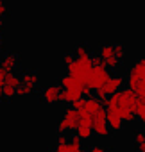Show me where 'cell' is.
Listing matches in <instances>:
<instances>
[{
    "instance_id": "cell-1",
    "label": "cell",
    "mask_w": 145,
    "mask_h": 152,
    "mask_svg": "<svg viewBox=\"0 0 145 152\" xmlns=\"http://www.w3.org/2000/svg\"><path fill=\"white\" fill-rule=\"evenodd\" d=\"M138 95L134 90L131 88H122L120 91L113 93L111 97H108L104 100L106 109H111L115 113H118L122 116L124 122H133L136 118V107H138Z\"/></svg>"
},
{
    "instance_id": "cell-2",
    "label": "cell",
    "mask_w": 145,
    "mask_h": 152,
    "mask_svg": "<svg viewBox=\"0 0 145 152\" xmlns=\"http://www.w3.org/2000/svg\"><path fill=\"white\" fill-rule=\"evenodd\" d=\"M93 68V59L92 56H84V57H75L74 63H70L66 66V72L70 75H74V77H77L81 83H88V77H90V72Z\"/></svg>"
},
{
    "instance_id": "cell-3",
    "label": "cell",
    "mask_w": 145,
    "mask_h": 152,
    "mask_svg": "<svg viewBox=\"0 0 145 152\" xmlns=\"http://www.w3.org/2000/svg\"><path fill=\"white\" fill-rule=\"evenodd\" d=\"M81 124V113L74 107L70 106L64 109L61 120L57 122V134H66V132H75L77 127Z\"/></svg>"
},
{
    "instance_id": "cell-4",
    "label": "cell",
    "mask_w": 145,
    "mask_h": 152,
    "mask_svg": "<svg viewBox=\"0 0 145 152\" xmlns=\"http://www.w3.org/2000/svg\"><path fill=\"white\" fill-rule=\"evenodd\" d=\"M143 79H145V57L138 59V61L129 68L127 77H125V84H127V88L136 90L138 84H140Z\"/></svg>"
},
{
    "instance_id": "cell-5",
    "label": "cell",
    "mask_w": 145,
    "mask_h": 152,
    "mask_svg": "<svg viewBox=\"0 0 145 152\" xmlns=\"http://www.w3.org/2000/svg\"><path fill=\"white\" fill-rule=\"evenodd\" d=\"M125 84V79L122 77V75H111V77L108 79V83L104 84V86H100L99 90H95L97 91V99H100V100H106L108 97H111L113 93H116V91H120L122 90V86Z\"/></svg>"
},
{
    "instance_id": "cell-6",
    "label": "cell",
    "mask_w": 145,
    "mask_h": 152,
    "mask_svg": "<svg viewBox=\"0 0 145 152\" xmlns=\"http://www.w3.org/2000/svg\"><path fill=\"white\" fill-rule=\"evenodd\" d=\"M81 115H90V116H95L102 107V100L97 99V97H83L81 100H77L75 104H72Z\"/></svg>"
},
{
    "instance_id": "cell-7",
    "label": "cell",
    "mask_w": 145,
    "mask_h": 152,
    "mask_svg": "<svg viewBox=\"0 0 145 152\" xmlns=\"http://www.w3.org/2000/svg\"><path fill=\"white\" fill-rule=\"evenodd\" d=\"M111 77L109 73V68L108 66H93L92 72H90V77H88V86L93 88V90H99L100 86H104L108 83V79Z\"/></svg>"
},
{
    "instance_id": "cell-8",
    "label": "cell",
    "mask_w": 145,
    "mask_h": 152,
    "mask_svg": "<svg viewBox=\"0 0 145 152\" xmlns=\"http://www.w3.org/2000/svg\"><path fill=\"white\" fill-rule=\"evenodd\" d=\"M99 56L104 59V63H106V66H108L109 70H118V68L122 66V61H120V59L116 57V54H115V45H113V43H104V45H100Z\"/></svg>"
},
{
    "instance_id": "cell-9",
    "label": "cell",
    "mask_w": 145,
    "mask_h": 152,
    "mask_svg": "<svg viewBox=\"0 0 145 152\" xmlns=\"http://www.w3.org/2000/svg\"><path fill=\"white\" fill-rule=\"evenodd\" d=\"M111 129L108 124V113L106 109H100L95 116H93V134H97L99 138H106L109 136Z\"/></svg>"
},
{
    "instance_id": "cell-10",
    "label": "cell",
    "mask_w": 145,
    "mask_h": 152,
    "mask_svg": "<svg viewBox=\"0 0 145 152\" xmlns=\"http://www.w3.org/2000/svg\"><path fill=\"white\" fill-rule=\"evenodd\" d=\"M63 88H61V84L57 86V84H52V86H47L43 91H41V102L43 104H48V106H52V104H59V102H63Z\"/></svg>"
},
{
    "instance_id": "cell-11",
    "label": "cell",
    "mask_w": 145,
    "mask_h": 152,
    "mask_svg": "<svg viewBox=\"0 0 145 152\" xmlns=\"http://www.w3.org/2000/svg\"><path fill=\"white\" fill-rule=\"evenodd\" d=\"M20 64V54L16 52H7L2 56V59H0V70H2L4 73H11L18 68Z\"/></svg>"
},
{
    "instance_id": "cell-12",
    "label": "cell",
    "mask_w": 145,
    "mask_h": 152,
    "mask_svg": "<svg viewBox=\"0 0 145 152\" xmlns=\"http://www.w3.org/2000/svg\"><path fill=\"white\" fill-rule=\"evenodd\" d=\"M54 150H56V152H84V150H83V140H81L77 134H74V136L68 140V143H64V145H56Z\"/></svg>"
},
{
    "instance_id": "cell-13",
    "label": "cell",
    "mask_w": 145,
    "mask_h": 152,
    "mask_svg": "<svg viewBox=\"0 0 145 152\" xmlns=\"http://www.w3.org/2000/svg\"><path fill=\"white\" fill-rule=\"evenodd\" d=\"M59 84L64 88V90H83L84 91V83H81L77 77H74V75H63V77L59 79Z\"/></svg>"
},
{
    "instance_id": "cell-14",
    "label": "cell",
    "mask_w": 145,
    "mask_h": 152,
    "mask_svg": "<svg viewBox=\"0 0 145 152\" xmlns=\"http://www.w3.org/2000/svg\"><path fill=\"white\" fill-rule=\"evenodd\" d=\"M106 113H108V124H109V129L115 131V132L122 131V129H124V124H125V122L122 120V116H120L118 113L111 111V109H106Z\"/></svg>"
},
{
    "instance_id": "cell-15",
    "label": "cell",
    "mask_w": 145,
    "mask_h": 152,
    "mask_svg": "<svg viewBox=\"0 0 145 152\" xmlns=\"http://www.w3.org/2000/svg\"><path fill=\"white\" fill-rule=\"evenodd\" d=\"M64 90V88H63ZM84 97V91L83 90H64L63 91V102L64 104H75L77 100H81Z\"/></svg>"
},
{
    "instance_id": "cell-16",
    "label": "cell",
    "mask_w": 145,
    "mask_h": 152,
    "mask_svg": "<svg viewBox=\"0 0 145 152\" xmlns=\"http://www.w3.org/2000/svg\"><path fill=\"white\" fill-rule=\"evenodd\" d=\"M22 84H29V86L38 88V84H40V75H38V72L36 70H25L22 73Z\"/></svg>"
},
{
    "instance_id": "cell-17",
    "label": "cell",
    "mask_w": 145,
    "mask_h": 152,
    "mask_svg": "<svg viewBox=\"0 0 145 152\" xmlns=\"http://www.w3.org/2000/svg\"><path fill=\"white\" fill-rule=\"evenodd\" d=\"M4 84H7V86H13V88H20L22 86V75H16L15 72H11V73H6L4 75Z\"/></svg>"
},
{
    "instance_id": "cell-18",
    "label": "cell",
    "mask_w": 145,
    "mask_h": 152,
    "mask_svg": "<svg viewBox=\"0 0 145 152\" xmlns=\"http://www.w3.org/2000/svg\"><path fill=\"white\" fill-rule=\"evenodd\" d=\"M75 134L81 138V140H90L92 136H93V127L92 125H79L77 127V131H75Z\"/></svg>"
},
{
    "instance_id": "cell-19",
    "label": "cell",
    "mask_w": 145,
    "mask_h": 152,
    "mask_svg": "<svg viewBox=\"0 0 145 152\" xmlns=\"http://www.w3.org/2000/svg\"><path fill=\"white\" fill-rule=\"evenodd\" d=\"M134 147H136V152L145 150V131H138L134 134Z\"/></svg>"
},
{
    "instance_id": "cell-20",
    "label": "cell",
    "mask_w": 145,
    "mask_h": 152,
    "mask_svg": "<svg viewBox=\"0 0 145 152\" xmlns=\"http://www.w3.org/2000/svg\"><path fill=\"white\" fill-rule=\"evenodd\" d=\"M36 91V88L34 86H29V84H22L18 90H16V97H29V95H32Z\"/></svg>"
},
{
    "instance_id": "cell-21",
    "label": "cell",
    "mask_w": 145,
    "mask_h": 152,
    "mask_svg": "<svg viewBox=\"0 0 145 152\" xmlns=\"http://www.w3.org/2000/svg\"><path fill=\"white\" fill-rule=\"evenodd\" d=\"M136 118L141 122V125H145V100H138V107H136Z\"/></svg>"
},
{
    "instance_id": "cell-22",
    "label": "cell",
    "mask_w": 145,
    "mask_h": 152,
    "mask_svg": "<svg viewBox=\"0 0 145 152\" xmlns=\"http://www.w3.org/2000/svg\"><path fill=\"white\" fill-rule=\"evenodd\" d=\"M74 54H75V57H84V56H90V48H88V45L79 43V45L74 48Z\"/></svg>"
},
{
    "instance_id": "cell-23",
    "label": "cell",
    "mask_w": 145,
    "mask_h": 152,
    "mask_svg": "<svg viewBox=\"0 0 145 152\" xmlns=\"http://www.w3.org/2000/svg\"><path fill=\"white\" fill-rule=\"evenodd\" d=\"M15 97H16V88L4 84V99H6V100H11V99H15Z\"/></svg>"
},
{
    "instance_id": "cell-24",
    "label": "cell",
    "mask_w": 145,
    "mask_h": 152,
    "mask_svg": "<svg viewBox=\"0 0 145 152\" xmlns=\"http://www.w3.org/2000/svg\"><path fill=\"white\" fill-rule=\"evenodd\" d=\"M115 54H116V57H118L120 61L125 59V48H124L122 43H115Z\"/></svg>"
},
{
    "instance_id": "cell-25",
    "label": "cell",
    "mask_w": 145,
    "mask_h": 152,
    "mask_svg": "<svg viewBox=\"0 0 145 152\" xmlns=\"http://www.w3.org/2000/svg\"><path fill=\"white\" fill-rule=\"evenodd\" d=\"M63 61H64L66 66H68L70 63H74V61H75V54H74V50H72V52H66V54L63 56Z\"/></svg>"
},
{
    "instance_id": "cell-26",
    "label": "cell",
    "mask_w": 145,
    "mask_h": 152,
    "mask_svg": "<svg viewBox=\"0 0 145 152\" xmlns=\"http://www.w3.org/2000/svg\"><path fill=\"white\" fill-rule=\"evenodd\" d=\"M7 15H9V9H7V6L4 4V0H0V16L4 18V16H7Z\"/></svg>"
},
{
    "instance_id": "cell-27",
    "label": "cell",
    "mask_w": 145,
    "mask_h": 152,
    "mask_svg": "<svg viewBox=\"0 0 145 152\" xmlns=\"http://www.w3.org/2000/svg\"><path fill=\"white\" fill-rule=\"evenodd\" d=\"M4 75H6V73L0 70V100L4 99Z\"/></svg>"
},
{
    "instance_id": "cell-28",
    "label": "cell",
    "mask_w": 145,
    "mask_h": 152,
    "mask_svg": "<svg viewBox=\"0 0 145 152\" xmlns=\"http://www.w3.org/2000/svg\"><path fill=\"white\" fill-rule=\"evenodd\" d=\"M92 59H93V66H106V63H104V59L100 56H93Z\"/></svg>"
},
{
    "instance_id": "cell-29",
    "label": "cell",
    "mask_w": 145,
    "mask_h": 152,
    "mask_svg": "<svg viewBox=\"0 0 145 152\" xmlns=\"http://www.w3.org/2000/svg\"><path fill=\"white\" fill-rule=\"evenodd\" d=\"M68 140H70V138H66V134H59L56 145H64V143H68Z\"/></svg>"
},
{
    "instance_id": "cell-30",
    "label": "cell",
    "mask_w": 145,
    "mask_h": 152,
    "mask_svg": "<svg viewBox=\"0 0 145 152\" xmlns=\"http://www.w3.org/2000/svg\"><path fill=\"white\" fill-rule=\"evenodd\" d=\"M106 150V147H100V145H93L88 152H104Z\"/></svg>"
},
{
    "instance_id": "cell-31",
    "label": "cell",
    "mask_w": 145,
    "mask_h": 152,
    "mask_svg": "<svg viewBox=\"0 0 145 152\" xmlns=\"http://www.w3.org/2000/svg\"><path fill=\"white\" fill-rule=\"evenodd\" d=\"M4 48V36H2V32H0V50Z\"/></svg>"
},
{
    "instance_id": "cell-32",
    "label": "cell",
    "mask_w": 145,
    "mask_h": 152,
    "mask_svg": "<svg viewBox=\"0 0 145 152\" xmlns=\"http://www.w3.org/2000/svg\"><path fill=\"white\" fill-rule=\"evenodd\" d=\"M2 25H4V18H2V16H0V27H2Z\"/></svg>"
},
{
    "instance_id": "cell-33",
    "label": "cell",
    "mask_w": 145,
    "mask_h": 152,
    "mask_svg": "<svg viewBox=\"0 0 145 152\" xmlns=\"http://www.w3.org/2000/svg\"><path fill=\"white\" fill-rule=\"evenodd\" d=\"M104 152H113V150H111V148H106V150H104Z\"/></svg>"
},
{
    "instance_id": "cell-34",
    "label": "cell",
    "mask_w": 145,
    "mask_h": 152,
    "mask_svg": "<svg viewBox=\"0 0 145 152\" xmlns=\"http://www.w3.org/2000/svg\"><path fill=\"white\" fill-rule=\"evenodd\" d=\"M48 152H56V150H48Z\"/></svg>"
},
{
    "instance_id": "cell-35",
    "label": "cell",
    "mask_w": 145,
    "mask_h": 152,
    "mask_svg": "<svg viewBox=\"0 0 145 152\" xmlns=\"http://www.w3.org/2000/svg\"><path fill=\"white\" fill-rule=\"evenodd\" d=\"M140 152H145V150H140Z\"/></svg>"
},
{
    "instance_id": "cell-36",
    "label": "cell",
    "mask_w": 145,
    "mask_h": 152,
    "mask_svg": "<svg viewBox=\"0 0 145 152\" xmlns=\"http://www.w3.org/2000/svg\"><path fill=\"white\" fill-rule=\"evenodd\" d=\"M84 152H86V150H84Z\"/></svg>"
}]
</instances>
